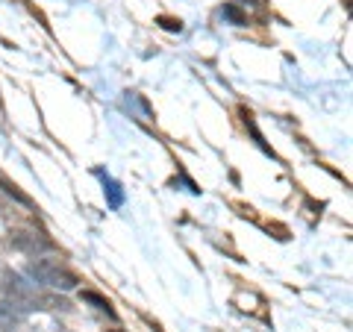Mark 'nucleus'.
<instances>
[{
	"mask_svg": "<svg viewBox=\"0 0 353 332\" xmlns=\"http://www.w3.org/2000/svg\"><path fill=\"white\" fill-rule=\"evenodd\" d=\"M12 247H15V250H21V253H30V256H39V253L50 250L53 245L41 236V232L21 229V232H15V236H12Z\"/></svg>",
	"mask_w": 353,
	"mask_h": 332,
	"instance_id": "obj_2",
	"label": "nucleus"
},
{
	"mask_svg": "<svg viewBox=\"0 0 353 332\" xmlns=\"http://www.w3.org/2000/svg\"><path fill=\"white\" fill-rule=\"evenodd\" d=\"M21 320L18 303H0V326H15Z\"/></svg>",
	"mask_w": 353,
	"mask_h": 332,
	"instance_id": "obj_4",
	"label": "nucleus"
},
{
	"mask_svg": "<svg viewBox=\"0 0 353 332\" xmlns=\"http://www.w3.org/2000/svg\"><path fill=\"white\" fill-rule=\"evenodd\" d=\"M224 18H230L233 24H245V15H241L236 6H224Z\"/></svg>",
	"mask_w": 353,
	"mask_h": 332,
	"instance_id": "obj_7",
	"label": "nucleus"
},
{
	"mask_svg": "<svg viewBox=\"0 0 353 332\" xmlns=\"http://www.w3.org/2000/svg\"><path fill=\"white\" fill-rule=\"evenodd\" d=\"M80 297H83L85 303H94V309H101V312H106V315H115V312H112V306H109V300H106L103 294H97V291H83Z\"/></svg>",
	"mask_w": 353,
	"mask_h": 332,
	"instance_id": "obj_5",
	"label": "nucleus"
},
{
	"mask_svg": "<svg viewBox=\"0 0 353 332\" xmlns=\"http://www.w3.org/2000/svg\"><path fill=\"white\" fill-rule=\"evenodd\" d=\"M27 273L36 282L50 285V289H62V291H68V289H74V285L80 282L68 268H65V264H59L57 259H41V256H36V259L30 262Z\"/></svg>",
	"mask_w": 353,
	"mask_h": 332,
	"instance_id": "obj_1",
	"label": "nucleus"
},
{
	"mask_svg": "<svg viewBox=\"0 0 353 332\" xmlns=\"http://www.w3.org/2000/svg\"><path fill=\"white\" fill-rule=\"evenodd\" d=\"M103 191H106V200L112 209H121L124 206V191H121V185L115 180H103Z\"/></svg>",
	"mask_w": 353,
	"mask_h": 332,
	"instance_id": "obj_3",
	"label": "nucleus"
},
{
	"mask_svg": "<svg viewBox=\"0 0 353 332\" xmlns=\"http://www.w3.org/2000/svg\"><path fill=\"white\" fill-rule=\"evenodd\" d=\"M159 24H162L165 30H171V32H180V30H183V21H180V18H159Z\"/></svg>",
	"mask_w": 353,
	"mask_h": 332,
	"instance_id": "obj_8",
	"label": "nucleus"
},
{
	"mask_svg": "<svg viewBox=\"0 0 353 332\" xmlns=\"http://www.w3.org/2000/svg\"><path fill=\"white\" fill-rule=\"evenodd\" d=\"M109 332H121V329H109Z\"/></svg>",
	"mask_w": 353,
	"mask_h": 332,
	"instance_id": "obj_9",
	"label": "nucleus"
},
{
	"mask_svg": "<svg viewBox=\"0 0 353 332\" xmlns=\"http://www.w3.org/2000/svg\"><path fill=\"white\" fill-rule=\"evenodd\" d=\"M0 185H3V191L9 194V197H15L18 203H24V206H30V197L27 194H21L18 191V185H12V183H6V180H0Z\"/></svg>",
	"mask_w": 353,
	"mask_h": 332,
	"instance_id": "obj_6",
	"label": "nucleus"
}]
</instances>
